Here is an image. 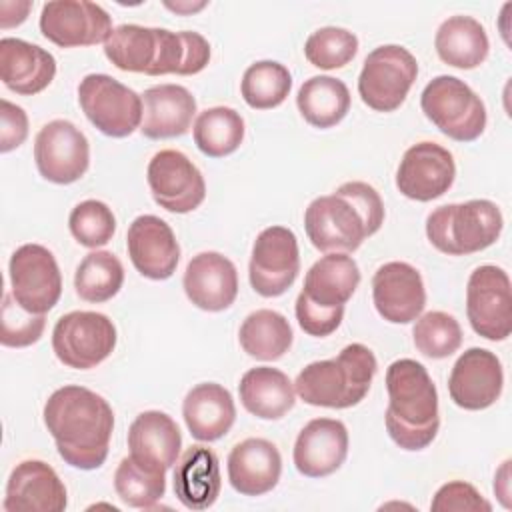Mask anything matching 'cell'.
<instances>
[{"instance_id": "obj_11", "label": "cell", "mask_w": 512, "mask_h": 512, "mask_svg": "<svg viewBox=\"0 0 512 512\" xmlns=\"http://www.w3.org/2000/svg\"><path fill=\"white\" fill-rule=\"evenodd\" d=\"M14 300L32 314H46L62 294V276L54 254L40 244H22L10 258Z\"/></svg>"}, {"instance_id": "obj_23", "label": "cell", "mask_w": 512, "mask_h": 512, "mask_svg": "<svg viewBox=\"0 0 512 512\" xmlns=\"http://www.w3.org/2000/svg\"><path fill=\"white\" fill-rule=\"evenodd\" d=\"M130 458L140 466L166 472L178 460L182 434L178 424L160 410H146L134 418L128 428Z\"/></svg>"}, {"instance_id": "obj_42", "label": "cell", "mask_w": 512, "mask_h": 512, "mask_svg": "<svg viewBox=\"0 0 512 512\" xmlns=\"http://www.w3.org/2000/svg\"><path fill=\"white\" fill-rule=\"evenodd\" d=\"M46 326L44 314L26 312L12 294L2 300V334L0 342L8 348H24L40 340Z\"/></svg>"}, {"instance_id": "obj_48", "label": "cell", "mask_w": 512, "mask_h": 512, "mask_svg": "<svg viewBox=\"0 0 512 512\" xmlns=\"http://www.w3.org/2000/svg\"><path fill=\"white\" fill-rule=\"evenodd\" d=\"M206 6V2H198V4H190V2H166V8L178 12V14H190V12H196V10H202Z\"/></svg>"}, {"instance_id": "obj_45", "label": "cell", "mask_w": 512, "mask_h": 512, "mask_svg": "<svg viewBox=\"0 0 512 512\" xmlns=\"http://www.w3.org/2000/svg\"><path fill=\"white\" fill-rule=\"evenodd\" d=\"M0 152H10L14 148H18L20 144H24L26 136H28V116L26 112L8 102L6 98L0 100Z\"/></svg>"}, {"instance_id": "obj_26", "label": "cell", "mask_w": 512, "mask_h": 512, "mask_svg": "<svg viewBox=\"0 0 512 512\" xmlns=\"http://www.w3.org/2000/svg\"><path fill=\"white\" fill-rule=\"evenodd\" d=\"M54 76L56 60L48 50L20 38L0 40V78L8 90L34 96L48 88Z\"/></svg>"}, {"instance_id": "obj_4", "label": "cell", "mask_w": 512, "mask_h": 512, "mask_svg": "<svg viewBox=\"0 0 512 512\" xmlns=\"http://www.w3.org/2000/svg\"><path fill=\"white\" fill-rule=\"evenodd\" d=\"M376 370L374 352L354 342L344 346L336 358L304 366L296 376L294 390L310 406L350 408L366 398Z\"/></svg>"}, {"instance_id": "obj_35", "label": "cell", "mask_w": 512, "mask_h": 512, "mask_svg": "<svg viewBox=\"0 0 512 512\" xmlns=\"http://www.w3.org/2000/svg\"><path fill=\"white\" fill-rule=\"evenodd\" d=\"M194 144L210 158L236 152L244 140V118L228 106L206 108L194 122Z\"/></svg>"}, {"instance_id": "obj_33", "label": "cell", "mask_w": 512, "mask_h": 512, "mask_svg": "<svg viewBox=\"0 0 512 512\" xmlns=\"http://www.w3.org/2000/svg\"><path fill=\"white\" fill-rule=\"evenodd\" d=\"M296 106L310 126L332 128L348 114L350 92L338 78L312 76L300 86Z\"/></svg>"}, {"instance_id": "obj_46", "label": "cell", "mask_w": 512, "mask_h": 512, "mask_svg": "<svg viewBox=\"0 0 512 512\" xmlns=\"http://www.w3.org/2000/svg\"><path fill=\"white\" fill-rule=\"evenodd\" d=\"M30 8H32V2H0V10H2L0 26L10 28V26L22 24Z\"/></svg>"}, {"instance_id": "obj_14", "label": "cell", "mask_w": 512, "mask_h": 512, "mask_svg": "<svg viewBox=\"0 0 512 512\" xmlns=\"http://www.w3.org/2000/svg\"><path fill=\"white\" fill-rule=\"evenodd\" d=\"M34 162L44 180L54 184H72L88 170V138L70 120H52L36 134Z\"/></svg>"}, {"instance_id": "obj_12", "label": "cell", "mask_w": 512, "mask_h": 512, "mask_svg": "<svg viewBox=\"0 0 512 512\" xmlns=\"http://www.w3.org/2000/svg\"><path fill=\"white\" fill-rule=\"evenodd\" d=\"M300 272L296 234L284 226L264 228L252 246L250 286L264 298L282 296Z\"/></svg>"}, {"instance_id": "obj_20", "label": "cell", "mask_w": 512, "mask_h": 512, "mask_svg": "<svg viewBox=\"0 0 512 512\" xmlns=\"http://www.w3.org/2000/svg\"><path fill=\"white\" fill-rule=\"evenodd\" d=\"M66 506V486L50 464L24 460L14 466L6 484V512H62Z\"/></svg>"}, {"instance_id": "obj_2", "label": "cell", "mask_w": 512, "mask_h": 512, "mask_svg": "<svg viewBox=\"0 0 512 512\" xmlns=\"http://www.w3.org/2000/svg\"><path fill=\"white\" fill-rule=\"evenodd\" d=\"M384 222V202L374 186L352 180L334 194L314 198L304 212V228L320 252H354Z\"/></svg>"}, {"instance_id": "obj_32", "label": "cell", "mask_w": 512, "mask_h": 512, "mask_svg": "<svg viewBox=\"0 0 512 512\" xmlns=\"http://www.w3.org/2000/svg\"><path fill=\"white\" fill-rule=\"evenodd\" d=\"M434 46L442 62L460 70L480 66L490 50L484 26L476 18L462 14L450 16L438 26Z\"/></svg>"}, {"instance_id": "obj_36", "label": "cell", "mask_w": 512, "mask_h": 512, "mask_svg": "<svg viewBox=\"0 0 512 512\" xmlns=\"http://www.w3.org/2000/svg\"><path fill=\"white\" fill-rule=\"evenodd\" d=\"M124 284L122 262L106 250L90 252L82 258L74 274L76 294L92 304L110 300Z\"/></svg>"}, {"instance_id": "obj_3", "label": "cell", "mask_w": 512, "mask_h": 512, "mask_svg": "<svg viewBox=\"0 0 512 512\" xmlns=\"http://www.w3.org/2000/svg\"><path fill=\"white\" fill-rule=\"evenodd\" d=\"M388 408L384 414L390 438L416 452L432 444L440 428L438 392L428 370L412 360H394L386 370Z\"/></svg>"}, {"instance_id": "obj_30", "label": "cell", "mask_w": 512, "mask_h": 512, "mask_svg": "<svg viewBox=\"0 0 512 512\" xmlns=\"http://www.w3.org/2000/svg\"><path fill=\"white\" fill-rule=\"evenodd\" d=\"M242 406L256 418L278 420L296 402V390L290 378L270 366H258L244 372L238 384Z\"/></svg>"}, {"instance_id": "obj_39", "label": "cell", "mask_w": 512, "mask_h": 512, "mask_svg": "<svg viewBox=\"0 0 512 512\" xmlns=\"http://www.w3.org/2000/svg\"><path fill=\"white\" fill-rule=\"evenodd\" d=\"M414 346L426 358H448L462 344V328L458 320L442 310H432L416 318L412 328Z\"/></svg>"}, {"instance_id": "obj_17", "label": "cell", "mask_w": 512, "mask_h": 512, "mask_svg": "<svg viewBox=\"0 0 512 512\" xmlns=\"http://www.w3.org/2000/svg\"><path fill=\"white\" fill-rule=\"evenodd\" d=\"M504 370L498 356L486 348H468L454 362L448 392L456 406L464 410L490 408L502 394Z\"/></svg>"}, {"instance_id": "obj_43", "label": "cell", "mask_w": 512, "mask_h": 512, "mask_svg": "<svg viewBox=\"0 0 512 512\" xmlns=\"http://www.w3.org/2000/svg\"><path fill=\"white\" fill-rule=\"evenodd\" d=\"M430 508L434 512H450V510H470V512H490L492 504L482 498V494L464 480H452L438 488L432 498Z\"/></svg>"}, {"instance_id": "obj_41", "label": "cell", "mask_w": 512, "mask_h": 512, "mask_svg": "<svg viewBox=\"0 0 512 512\" xmlns=\"http://www.w3.org/2000/svg\"><path fill=\"white\" fill-rule=\"evenodd\" d=\"M70 234L86 248L108 244L116 232V218L108 204L100 200H84L76 204L68 216Z\"/></svg>"}, {"instance_id": "obj_18", "label": "cell", "mask_w": 512, "mask_h": 512, "mask_svg": "<svg viewBox=\"0 0 512 512\" xmlns=\"http://www.w3.org/2000/svg\"><path fill=\"white\" fill-rule=\"evenodd\" d=\"M376 312L392 324L416 320L426 306V290L420 272L408 262H386L372 278Z\"/></svg>"}, {"instance_id": "obj_16", "label": "cell", "mask_w": 512, "mask_h": 512, "mask_svg": "<svg viewBox=\"0 0 512 512\" xmlns=\"http://www.w3.org/2000/svg\"><path fill=\"white\" fill-rule=\"evenodd\" d=\"M456 178V164L450 150L436 142L410 146L396 170V188L410 200L430 202L450 190Z\"/></svg>"}, {"instance_id": "obj_19", "label": "cell", "mask_w": 512, "mask_h": 512, "mask_svg": "<svg viewBox=\"0 0 512 512\" xmlns=\"http://www.w3.org/2000/svg\"><path fill=\"white\" fill-rule=\"evenodd\" d=\"M126 248L134 268L150 280H166L176 272L180 246L172 228L154 214L132 220L126 234Z\"/></svg>"}, {"instance_id": "obj_44", "label": "cell", "mask_w": 512, "mask_h": 512, "mask_svg": "<svg viewBox=\"0 0 512 512\" xmlns=\"http://www.w3.org/2000/svg\"><path fill=\"white\" fill-rule=\"evenodd\" d=\"M296 320L300 328L316 338L330 336L344 318V306L340 308H320L312 304L302 292L296 298Z\"/></svg>"}, {"instance_id": "obj_9", "label": "cell", "mask_w": 512, "mask_h": 512, "mask_svg": "<svg viewBox=\"0 0 512 512\" xmlns=\"http://www.w3.org/2000/svg\"><path fill=\"white\" fill-rule=\"evenodd\" d=\"M116 346V326L100 312L74 310L58 318L52 330L56 358L74 370H90L104 362Z\"/></svg>"}, {"instance_id": "obj_7", "label": "cell", "mask_w": 512, "mask_h": 512, "mask_svg": "<svg viewBox=\"0 0 512 512\" xmlns=\"http://www.w3.org/2000/svg\"><path fill=\"white\" fill-rule=\"evenodd\" d=\"M418 76V62L410 50L398 44L374 48L358 76L362 102L376 112H394L406 100Z\"/></svg>"}, {"instance_id": "obj_21", "label": "cell", "mask_w": 512, "mask_h": 512, "mask_svg": "<svg viewBox=\"0 0 512 512\" xmlns=\"http://www.w3.org/2000/svg\"><path fill=\"white\" fill-rule=\"evenodd\" d=\"M182 286L196 308L220 312L230 308L238 296V272L230 258L208 250L188 262Z\"/></svg>"}, {"instance_id": "obj_10", "label": "cell", "mask_w": 512, "mask_h": 512, "mask_svg": "<svg viewBox=\"0 0 512 512\" xmlns=\"http://www.w3.org/2000/svg\"><path fill=\"white\" fill-rule=\"evenodd\" d=\"M466 314L472 330L492 342L512 332V294L508 274L494 264L478 266L466 286Z\"/></svg>"}, {"instance_id": "obj_6", "label": "cell", "mask_w": 512, "mask_h": 512, "mask_svg": "<svg viewBox=\"0 0 512 512\" xmlns=\"http://www.w3.org/2000/svg\"><path fill=\"white\" fill-rule=\"evenodd\" d=\"M424 116L448 138L472 142L486 128V106L480 96L456 76L432 78L420 96Z\"/></svg>"}, {"instance_id": "obj_22", "label": "cell", "mask_w": 512, "mask_h": 512, "mask_svg": "<svg viewBox=\"0 0 512 512\" xmlns=\"http://www.w3.org/2000/svg\"><path fill=\"white\" fill-rule=\"evenodd\" d=\"M348 456V430L340 420L314 418L298 434L292 450L294 466L308 478L336 472Z\"/></svg>"}, {"instance_id": "obj_37", "label": "cell", "mask_w": 512, "mask_h": 512, "mask_svg": "<svg viewBox=\"0 0 512 512\" xmlns=\"http://www.w3.org/2000/svg\"><path fill=\"white\" fill-rule=\"evenodd\" d=\"M292 88L288 68L274 60H258L244 70L240 92L244 102L254 110H270L280 106Z\"/></svg>"}, {"instance_id": "obj_15", "label": "cell", "mask_w": 512, "mask_h": 512, "mask_svg": "<svg viewBox=\"0 0 512 512\" xmlns=\"http://www.w3.org/2000/svg\"><path fill=\"white\" fill-rule=\"evenodd\" d=\"M112 30V18L94 2L54 0L46 2L40 12L42 36L60 48L106 42Z\"/></svg>"}, {"instance_id": "obj_13", "label": "cell", "mask_w": 512, "mask_h": 512, "mask_svg": "<svg viewBox=\"0 0 512 512\" xmlns=\"http://www.w3.org/2000/svg\"><path fill=\"white\" fill-rule=\"evenodd\" d=\"M154 202L174 214L196 210L206 198V182L198 166L180 150H160L146 170Z\"/></svg>"}, {"instance_id": "obj_38", "label": "cell", "mask_w": 512, "mask_h": 512, "mask_svg": "<svg viewBox=\"0 0 512 512\" xmlns=\"http://www.w3.org/2000/svg\"><path fill=\"white\" fill-rule=\"evenodd\" d=\"M164 474L148 470L126 456L114 472V490L130 508H152L166 492Z\"/></svg>"}, {"instance_id": "obj_47", "label": "cell", "mask_w": 512, "mask_h": 512, "mask_svg": "<svg viewBox=\"0 0 512 512\" xmlns=\"http://www.w3.org/2000/svg\"><path fill=\"white\" fill-rule=\"evenodd\" d=\"M508 468H510V460H506L502 464V468L496 472V478H494V492L496 496L500 498V502L510 508V502H508V496H510V490H508V484H510V476H508Z\"/></svg>"}, {"instance_id": "obj_1", "label": "cell", "mask_w": 512, "mask_h": 512, "mask_svg": "<svg viewBox=\"0 0 512 512\" xmlns=\"http://www.w3.org/2000/svg\"><path fill=\"white\" fill-rule=\"evenodd\" d=\"M44 424L68 466L96 470L106 462L114 412L100 394L74 384L54 390L44 404Z\"/></svg>"}, {"instance_id": "obj_31", "label": "cell", "mask_w": 512, "mask_h": 512, "mask_svg": "<svg viewBox=\"0 0 512 512\" xmlns=\"http://www.w3.org/2000/svg\"><path fill=\"white\" fill-rule=\"evenodd\" d=\"M106 58L124 72L156 76L162 54V28L122 24L104 42Z\"/></svg>"}, {"instance_id": "obj_40", "label": "cell", "mask_w": 512, "mask_h": 512, "mask_svg": "<svg viewBox=\"0 0 512 512\" xmlns=\"http://www.w3.org/2000/svg\"><path fill=\"white\" fill-rule=\"evenodd\" d=\"M358 52V38L354 32L340 26H324L314 30L304 44L306 60L322 70H336L346 66Z\"/></svg>"}, {"instance_id": "obj_34", "label": "cell", "mask_w": 512, "mask_h": 512, "mask_svg": "<svg viewBox=\"0 0 512 512\" xmlns=\"http://www.w3.org/2000/svg\"><path fill=\"white\" fill-rule=\"evenodd\" d=\"M242 350L262 362H274L282 358L292 346V328L276 310L260 308L250 312L238 330Z\"/></svg>"}, {"instance_id": "obj_25", "label": "cell", "mask_w": 512, "mask_h": 512, "mask_svg": "<svg viewBox=\"0 0 512 512\" xmlns=\"http://www.w3.org/2000/svg\"><path fill=\"white\" fill-rule=\"evenodd\" d=\"M282 474V456L266 438H246L228 454V480L242 496L270 492Z\"/></svg>"}, {"instance_id": "obj_27", "label": "cell", "mask_w": 512, "mask_h": 512, "mask_svg": "<svg viewBox=\"0 0 512 512\" xmlns=\"http://www.w3.org/2000/svg\"><path fill=\"white\" fill-rule=\"evenodd\" d=\"M182 416L192 434L200 442H214L222 438L236 420V406L232 394L216 382H202L194 386L184 402Z\"/></svg>"}, {"instance_id": "obj_8", "label": "cell", "mask_w": 512, "mask_h": 512, "mask_svg": "<svg viewBox=\"0 0 512 512\" xmlns=\"http://www.w3.org/2000/svg\"><path fill=\"white\" fill-rule=\"evenodd\" d=\"M86 118L110 138H126L142 124V96L108 74H88L78 84Z\"/></svg>"}, {"instance_id": "obj_29", "label": "cell", "mask_w": 512, "mask_h": 512, "mask_svg": "<svg viewBox=\"0 0 512 512\" xmlns=\"http://www.w3.org/2000/svg\"><path fill=\"white\" fill-rule=\"evenodd\" d=\"M358 284L356 260L346 252H328L306 272L302 294L320 308H340L352 298Z\"/></svg>"}, {"instance_id": "obj_5", "label": "cell", "mask_w": 512, "mask_h": 512, "mask_svg": "<svg viewBox=\"0 0 512 512\" xmlns=\"http://www.w3.org/2000/svg\"><path fill=\"white\" fill-rule=\"evenodd\" d=\"M502 228L500 208L484 198L438 206L426 218L430 244L448 256L474 254L492 246L500 238Z\"/></svg>"}, {"instance_id": "obj_24", "label": "cell", "mask_w": 512, "mask_h": 512, "mask_svg": "<svg viewBox=\"0 0 512 512\" xmlns=\"http://www.w3.org/2000/svg\"><path fill=\"white\" fill-rule=\"evenodd\" d=\"M196 98L180 84L150 86L142 94V136L150 140L176 138L190 130Z\"/></svg>"}, {"instance_id": "obj_28", "label": "cell", "mask_w": 512, "mask_h": 512, "mask_svg": "<svg viewBox=\"0 0 512 512\" xmlns=\"http://www.w3.org/2000/svg\"><path fill=\"white\" fill-rule=\"evenodd\" d=\"M222 488L220 464L214 450L194 444L186 448L174 470V494L190 510L210 508Z\"/></svg>"}]
</instances>
